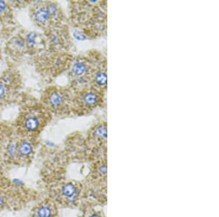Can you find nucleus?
Listing matches in <instances>:
<instances>
[{
  "mask_svg": "<svg viewBox=\"0 0 219 217\" xmlns=\"http://www.w3.org/2000/svg\"><path fill=\"white\" fill-rule=\"evenodd\" d=\"M100 95L95 91H89L83 97V102L88 107H94L100 102Z\"/></svg>",
  "mask_w": 219,
  "mask_h": 217,
  "instance_id": "nucleus-1",
  "label": "nucleus"
},
{
  "mask_svg": "<svg viewBox=\"0 0 219 217\" xmlns=\"http://www.w3.org/2000/svg\"><path fill=\"white\" fill-rule=\"evenodd\" d=\"M94 83L99 87H104L107 85V72L105 69L98 70L94 75Z\"/></svg>",
  "mask_w": 219,
  "mask_h": 217,
  "instance_id": "nucleus-2",
  "label": "nucleus"
},
{
  "mask_svg": "<svg viewBox=\"0 0 219 217\" xmlns=\"http://www.w3.org/2000/svg\"><path fill=\"white\" fill-rule=\"evenodd\" d=\"M87 70H88L87 66L85 65L84 63H83V62H77L74 64L73 67H72V73H73L75 76L80 77V76L85 75V72H87Z\"/></svg>",
  "mask_w": 219,
  "mask_h": 217,
  "instance_id": "nucleus-3",
  "label": "nucleus"
},
{
  "mask_svg": "<svg viewBox=\"0 0 219 217\" xmlns=\"http://www.w3.org/2000/svg\"><path fill=\"white\" fill-rule=\"evenodd\" d=\"M49 100H50L51 104L55 107L62 105L64 101L63 95L59 92H53V94H51Z\"/></svg>",
  "mask_w": 219,
  "mask_h": 217,
  "instance_id": "nucleus-4",
  "label": "nucleus"
},
{
  "mask_svg": "<svg viewBox=\"0 0 219 217\" xmlns=\"http://www.w3.org/2000/svg\"><path fill=\"white\" fill-rule=\"evenodd\" d=\"M76 192H77L76 187L72 184H66L62 188V192L64 195L69 198L73 197L76 195Z\"/></svg>",
  "mask_w": 219,
  "mask_h": 217,
  "instance_id": "nucleus-5",
  "label": "nucleus"
},
{
  "mask_svg": "<svg viewBox=\"0 0 219 217\" xmlns=\"http://www.w3.org/2000/svg\"><path fill=\"white\" fill-rule=\"evenodd\" d=\"M35 19L40 23L45 22L49 18V13L47 10L40 9L35 13Z\"/></svg>",
  "mask_w": 219,
  "mask_h": 217,
  "instance_id": "nucleus-6",
  "label": "nucleus"
},
{
  "mask_svg": "<svg viewBox=\"0 0 219 217\" xmlns=\"http://www.w3.org/2000/svg\"><path fill=\"white\" fill-rule=\"evenodd\" d=\"M39 126V121L35 117H29L26 121V127L28 130H35Z\"/></svg>",
  "mask_w": 219,
  "mask_h": 217,
  "instance_id": "nucleus-7",
  "label": "nucleus"
},
{
  "mask_svg": "<svg viewBox=\"0 0 219 217\" xmlns=\"http://www.w3.org/2000/svg\"><path fill=\"white\" fill-rule=\"evenodd\" d=\"M18 150L22 155H28L32 152V146L28 142L24 141L20 144Z\"/></svg>",
  "mask_w": 219,
  "mask_h": 217,
  "instance_id": "nucleus-8",
  "label": "nucleus"
},
{
  "mask_svg": "<svg viewBox=\"0 0 219 217\" xmlns=\"http://www.w3.org/2000/svg\"><path fill=\"white\" fill-rule=\"evenodd\" d=\"M94 134L96 137L101 139H105L107 138V127L104 124L99 125L96 127L94 131Z\"/></svg>",
  "mask_w": 219,
  "mask_h": 217,
  "instance_id": "nucleus-9",
  "label": "nucleus"
},
{
  "mask_svg": "<svg viewBox=\"0 0 219 217\" xmlns=\"http://www.w3.org/2000/svg\"><path fill=\"white\" fill-rule=\"evenodd\" d=\"M37 214L39 217H51V214H52V211L49 207L42 206L38 210Z\"/></svg>",
  "mask_w": 219,
  "mask_h": 217,
  "instance_id": "nucleus-10",
  "label": "nucleus"
},
{
  "mask_svg": "<svg viewBox=\"0 0 219 217\" xmlns=\"http://www.w3.org/2000/svg\"><path fill=\"white\" fill-rule=\"evenodd\" d=\"M35 39H36V35L34 32H31L27 35L26 37V42H27L28 45L30 46H33L35 44Z\"/></svg>",
  "mask_w": 219,
  "mask_h": 217,
  "instance_id": "nucleus-11",
  "label": "nucleus"
},
{
  "mask_svg": "<svg viewBox=\"0 0 219 217\" xmlns=\"http://www.w3.org/2000/svg\"><path fill=\"white\" fill-rule=\"evenodd\" d=\"M47 12L49 13V16H55V15L57 13V8L54 5H49L48 7H47Z\"/></svg>",
  "mask_w": 219,
  "mask_h": 217,
  "instance_id": "nucleus-12",
  "label": "nucleus"
},
{
  "mask_svg": "<svg viewBox=\"0 0 219 217\" xmlns=\"http://www.w3.org/2000/svg\"><path fill=\"white\" fill-rule=\"evenodd\" d=\"M7 151H8V153L10 154L11 156H14L16 152V145L13 143L9 144L8 146H7Z\"/></svg>",
  "mask_w": 219,
  "mask_h": 217,
  "instance_id": "nucleus-13",
  "label": "nucleus"
},
{
  "mask_svg": "<svg viewBox=\"0 0 219 217\" xmlns=\"http://www.w3.org/2000/svg\"><path fill=\"white\" fill-rule=\"evenodd\" d=\"M74 36H75L76 39L80 40H83L85 39V35H83V33H81V32H80L78 31H76L75 33H74Z\"/></svg>",
  "mask_w": 219,
  "mask_h": 217,
  "instance_id": "nucleus-14",
  "label": "nucleus"
},
{
  "mask_svg": "<svg viewBox=\"0 0 219 217\" xmlns=\"http://www.w3.org/2000/svg\"><path fill=\"white\" fill-rule=\"evenodd\" d=\"M5 9H6V4L5 2L0 1V13L3 12Z\"/></svg>",
  "mask_w": 219,
  "mask_h": 217,
  "instance_id": "nucleus-15",
  "label": "nucleus"
},
{
  "mask_svg": "<svg viewBox=\"0 0 219 217\" xmlns=\"http://www.w3.org/2000/svg\"><path fill=\"white\" fill-rule=\"evenodd\" d=\"M5 87H4V86L2 84L0 83V98L2 97L4 95H5Z\"/></svg>",
  "mask_w": 219,
  "mask_h": 217,
  "instance_id": "nucleus-16",
  "label": "nucleus"
},
{
  "mask_svg": "<svg viewBox=\"0 0 219 217\" xmlns=\"http://www.w3.org/2000/svg\"><path fill=\"white\" fill-rule=\"evenodd\" d=\"M99 170H100L101 174L104 175V174H106V173H107V167L105 165H102V167H100Z\"/></svg>",
  "mask_w": 219,
  "mask_h": 217,
  "instance_id": "nucleus-17",
  "label": "nucleus"
},
{
  "mask_svg": "<svg viewBox=\"0 0 219 217\" xmlns=\"http://www.w3.org/2000/svg\"><path fill=\"white\" fill-rule=\"evenodd\" d=\"M2 205H3V199L2 197H0V207H1Z\"/></svg>",
  "mask_w": 219,
  "mask_h": 217,
  "instance_id": "nucleus-18",
  "label": "nucleus"
},
{
  "mask_svg": "<svg viewBox=\"0 0 219 217\" xmlns=\"http://www.w3.org/2000/svg\"><path fill=\"white\" fill-rule=\"evenodd\" d=\"M89 217H100V216H99L98 214H92V215H91V216H89Z\"/></svg>",
  "mask_w": 219,
  "mask_h": 217,
  "instance_id": "nucleus-19",
  "label": "nucleus"
}]
</instances>
